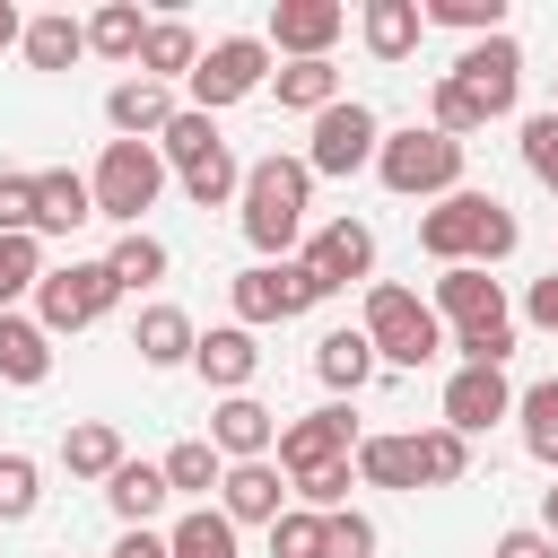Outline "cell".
I'll list each match as a JSON object with an SVG mask.
<instances>
[{"label":"cell","mask_w":558,"mask_h":558,"mask_svg":"<svg viewBox=\"0 0 558 558\" xmlns=\"http://www.w3.org/2000/svg\"><path fill=\"white\" fill-rule=\"evenodd\" d=\"M418 244L445 262V270H488V262H506L514 253V209L506 201H488V192H445L427 218H418Z\"/></svg>","instance_id":"cell-1"},{"label":"cell","mask_w":558,"mask_h":558,"mask_svg":"<svg viewBox=\"0 0 558 558\" xmlns=\"http://www.w3.org/2000/svg\"><path fill=\"white\" fill-rule=\"evenodd\" d=\"M305 192H314L305 157H262V166H244V235H253L262 262H288V244H296V227H305Z\"/></svg>","instance_id":"cell-2"},{"label":"cell","mask_w":558,"mask_h":558,"mask_svg":"<svg viewBox=\"0 0 558 558\" xmlns=\"http://www.w3.org/2000/svg\"><path fill=\"white\" fill-rule=\"evenodd\" d=\"M375 174H384V192H401V201H427V192H462V140H445V131H384V148H375Z\"/></svg>","instance_id":"cell-3"},{"label":"cell","mask_w":558,"mask_h":558,"mask_svg":"<svg viewBox=\"0 0 558 558\" xmlns=\"http://www.w3.org/2000/svg\"><path fill=\"white\" fill-rule=\"evenodd\" d=\"M87 192H96V218H122V235H131V227H140V209L166 192V157H157L148 140H105V157H96Z\"/></svg>","instance_id":"cell-4"},{"label":"cell","mask_w":558,"mask_h":558,"mask_svg":"<svg viewBox=\"0 0 558 558\" xmlns=\"http://www.w3.org/2000/svg\"><path fill=\"white\" fill-rule=\"evenodd\" d=\"M357 331L375 340V366H427V357L445 349L436 314H427L410 288H366V323H357Z\"/></svg>","instance_id":"cell-5"},{"label":"cell","mask_w":558,"mask_h":558,"mask_svg":"<svg viewBox=\"0 0 558 558\" xmlns=\"http://www.w3.org/2000/svg\"><path fill=\"white\" fill-rule=\"evenodd\" d=\"M113 270L105 262H61V270H44L35 279V323H44V340L52 331H87V323H105L113 314Z\"/></svg>","instance_id":"cell-6"},{"label":"cell","mask_w":558,"mask_h":558,"mask_svg":"<svg viewBox=\"0 0 558 558\" xmlns=\"http://www.w3.org/2000/svg\"><path fill=\"white\" fill-rule=\"evenodd\" d=\"M235 323L244 331H262V323H288V314H305V305H323L331 288L305 270V262H253V270H235Z\"/></svg>","instance_id":"cell-7"},{"label":"cell","mask_w":558,"mask_h":558,"mask_svg":"<svg viewBox=\"0 0 558 558\" xmlns=\"http://www.w3.org/2000/svg\"><path fill=\"white\" fill-rule=\"evenodd\" d=\"M270 78V44L262 35H218L201 61H192V113H218L235 96H253Z\"/></svg>","instance_id":"cell-8"},{"label":"cell","mask_w":558,"mask_h":558,"mask_svg":"<svg viewBox=\"0 0 558 558\" xmlns=\"http://www.w3.org/2000/svg\"><path fill=\"white\" fill-rule=\"evenodd\" d=\"M375 148H384V122H375L357 96H340V105H323V113H314L305 174H357V166H375Z\"/></svg>","instance_id":"cell-9"},{"label":"cell","mask_w":558,"mask_h":558,"mask_svg":"<svg viewBox=\"0 0 558 558\" xmlns=\"http://www.w3.org/2000/svg\"><path fill=\"white\" fill-rule=\"evenodd\" d=\"M445 78H453L488 122H497V113H514V96H523V44H514V35H480Z\"/></svg>","instance_id":"cell-10"},{"label":"cell","mask_w":558,"mask_h":558,"mask_svg":"<svg viewBox=\"0 0 558 558\" xmlns=\"http://www.w3.org/2000/svg\"><path fill=\"white\" fill-rule=\"evenodd\" d=\"M349 445H357L349 410H340V401H323V410H305L296 427H279V471H288V480H305V471H323V462H349Z\"/></svg>","instance_id":"cell-11"},{"label":"cell","mask_w":558,"mask_h":558,"mask_svg":"<svg viewBox=\"0 0 558 558\" xmlns=\"http://www.w3.org/2000/svg\"><path fill=\"white\" fill-rule=\"evenodd\" d=\"M506 410H514L506 366H453V375H445V427H453V436H480V427H497Z\"/></svg>","instance_id":"cell-12"},{"label":"cell","mask_w":558,"mask_h":558,"mask_svg":"<svg viewBox=\"0 0 558 558\" xmlns=\"http://www.w3.org/2000/svg\"><path fill=\"white\" fill-rule=\"evenodd\" d=\"M296 262H305L323 288H349V279H366V270H375V227H366V218H331Z\"/></svg>","instance_id":"cell-13"},{"label":"cell","mask_w":558,"mask_h":558,"mask_svg":"<svg viewBox=\"0 0 558 558\" xmlns=\"http://www.w3.org/2000/svg\"><path fill=\"white\" fill-rule=\"evenodd\" d=\"M340 26H349V9H340V0H279V9H270V44H279V52H296V61H323Z\"/></svg>","instance_id":"cell-14"},{"label":"cell","mask_w":558,"mask_h":558,"mask_svg":"<svg viewBox=\"0 0 558 558\" xmlns=\"http://www.w3.org/2000/svg\"><path fill=\"white\" fill-rule=\"evenodd\" d=\"M270 436H279V418H270L253 392H227V401L209 410V445H218V462H262Z\"/></svg>","instance_id":"cell-15"},{"label":"cell","mask_w":558,"mask_h":558,"mask_svg":"<svg viewBox=\"0 0 558 558\" xmlns=\"http://www.w3.org/2000/svg\"><path fill=\"white\" fill-rule=\"evenodd\" d=\"M427 314H453V331H488V323H506V288L462 262V270L436 279V305H427Z\"/></svg>","instance_id":"cell-16"},{"label":"cell","mask_w":558,"mask_h":558,"mask_svg":"<svg viewBox=\"0 0 558 558\" xmlns=\"http://www.w3.org/2000/svg\"><path fill=\"white\" fill-rule=\"evenodd\" d=\"M279 497H288V488H279L270 462H227V480H218V514H227V523H279V514H288Z\"/></svg>","instance_id":"cell-17"},{"label":"cell","mask_w":558,"mask_h":558,"mask_svg":"<svg viewBox=\"0 0 558 558\" xmlns=\"http://www.w3.org/2000/svg\"><path fill=\"white\" fill-rule=\"evenodd\" d=\"M174 113H183V105H174V87H157V78H122V87L105 96V122H113L122 140H157Z\"/></svg>","instance_id":"cell-18"},{"label":"cell","mask_w":558,"mask_h":558,"mask_svg":"<svg viewBox=\"0 0 558 558\" xmlns=\"http://www.w3.org/2000/svg\"><path fill=\"white\" fill-rule=\"evenodd\" d=\"M192 366H201L218 392H244V384H253V366H262V349H253V331H244V323H218V331H201V340H192Z\"/></svg>","instance_id":"cell-19"},{"label":"cell","mask_w":558,"mask_h":558,"mask_svg":"<svg viewBox=\"0 0 558 558\" xmlns=\"http://www.w3.org/2000/svg\"><path fill=\"white\" fill-rule=\"evenodd\" d=\"M87 218H96V192H87V174H70V166L35 174V235H70V227H87Z\"/></svg>","instance_id":"cell-20"},{"label":"cell","mask_w":558,"mask_h":558,"mask_svg":"<svg viewBox=\"0 0 558 558\" xmlns=\"http://www.w3.org/2000/svg\"><path fill=\"white\" fill-rule=\"evenodd\" d=\"M418 0H366V17H357V35H366V52L375 61H410L418 52Z\"/></svg>","instance_id":"cell-21"},{"label":"cell","mask_w":558,"mask_h":558,"mask_svg":"<svg viewBox=\"0 0 558 558\" xmlns=\"http://www.w3.org/2000/svg\"><path fill=\"white\" fill-rule=\"evenodd\" d=\"M192 340H201V331H192V314H183V305H148V314H140V331H131L140 366H183V357H192Z\"/></svg>","instance_id":"cell-22"},{"label":"cell","mask_w":558,"mask_h":558,"mask_svg":"<svg viewBox=\"0 0 558 558\" xmlns=\"http://www.w3.org/2000/svg\"><path fill=\"white\" fill-rule=\"evenodd\" d=\"M17 44H26V61H35V70H70V61L87 52V26H78L70 9H44V17H26V35H17Z\"/></svg>","instance_id":"cell-23"},{"label":"cell","mask_w":558,"mask_h":558,"mask_svg":"<svg viewBox=\"0 0 558 558\" xmlns=\"http://www.w3.org/2000/svg\"><path fill=\"white\" fill-rule=\"evenodd\" d=\"M192 61H201V35L183 26V17H157L148 26V44H140V78H192Z\"/></svg>","instance_id":"cell-24"},{"label":"cell","mask_w":558,"mask_h":558,"mask_svg":"<svg viewBox=\"0 0 558 558\" xmlns=\"http://www.w3.org/2000/svg\"><path fill=\"white\" fill-rule=\"evenodd\" d=\"M314 375H323L331 392H357V384L375 375V340H366V331H323V340H314Z\"/></svg>","instance_id":"cell-25"},{"label":"cell","mask_w":558,"mask_h":558,"mask_svg":"<svg viewBox=\"0 0 558 558\" xmlns=\"http://www.w3.org/2000/svg\"><path fill=\"white\" fill-rule=\"evenodd\" d=\"M61 462H70V480H113L131 453H122V436H113L105 418H78V427L61 436Z\"/></svg>","instance_id":"cell-26"},{"label":"cell","mask_w":558,"mask_h":558,"mask_svg":"<svg viewBox=\"0 0 558 558\" xmlns=\"http://www.w3.org/2000/svg\"><path fill=\"white\" fill-rule=\"evenodd\" d=\"M105 497H113L122 532H140V523H148V514H157V506H166L174 488H166V471H157V462H122V471L105 480Z\"/></svg>","instance_id":"cell-27"},{"label":"cell","mask_w":558,"mask_h":558,"mask_svg":"<svg viewBox=\"0 0 558 558\" xmlns=\"http://www.w3.org/2000/svg\"><path fill=\"white\" fill-rule=\"evenodd\" d=\"M0 375H9V384H44V375H52V340H44V323L0 314Z\"/></svg>","instance_id":"cell-28"},{"label":"cell","mask_w":558,"mask_h":558,"mask_svg":"<svg viewBox=\"0 0 558 558\" xmlns=\"http://www.w3.org/2000/svg\"><path fill=\"white\" fill-rule=\"evenodd\" d=\"M218 148H227V140H218V122H209V113H192V105H183V113H174V122L157 131V157H166L174 174H192V166H209Z\"/></svg>","instance_id":"cell-29"},{"label":"cell","mask_w":558,"mask_h":558,"mask_svg":"<svg viewBox=\"0 0 558 558\" xmlns=\"http://www.w3.org/2000/svg\"><path fill=\"white\" fill-rule=\"evenodd\" d=\"M357 480H375V488H418V436H357Z\"/></svg>","instance_id":"cell-30"},{"label":"cell","mask_w":558,"mask_h":558,"mask_svg":"<svg viewBox=\"0 0 558 558\" xmlns=\"http://www.w3.org/2000/svg\"><path fill=\"white\" fill-rule=\"evenodd\" d=\"M140 44H148V17H140L131 0H105V9L87 17V52H105V61H140Z\"/></svg>","instance_id":"cell-31"},{"label":"cell","mask_w":558,"mask_h":558,"mask_svg":"<svg viewBox=\"0 0 558 558\" xmlns=\"http://www.w3.org/2000/svg\"><path fill=\"white\" fill-rule=\"evenodd\" d=\"M157 471H166V488H183V497H209V488L227 480V462H218V445H209V436H183Z\"/></svg>","instance_id":"cell-32"},{"label":"cell","mask_w":558,"mask_h":558,"mask_svg":"<svg viewBox=\"0 0 558 558\" xmlns=\"http://www.w3.org/2000/svg\"><path fill=\"white\" fill-rule=\"evenodd\" d=\"M166 558H235V523L209 514V506H192V514L166 532Z\"/></svg>","instance_id":"cell-33"},{"label":"cell","mask_w":558,"mask_h":558,"mask_svg":"<svg viewBox=\"0 0 558 558\" xmlns=\"http://www.w3.org/2000/svg\"><path fill=\"white\" fill-rule=\"evenodd\" d=\"M514 418H523V445H532V462H549V471H558V375H541V384L514 401Z\"/></svg>","instance_id":"cell-34"},{"label":"cell","mask_w":558,"mask_h":558,"mask_svg":"<svg viewBox=\"0 0 558 558\" xmlns=\"http://www.w3.org/2000/svg\"><path fill=\"white\" fill-rule=\"evenodd\" d=\"M279 105H296V113L340 105V70H331V61H288V70H279Z\"/></svg>","instance_id":"cell-35"},{"label":"cell","mask_w":558,"mask_h":558,"mask_svg":"<svg viewBox=\"0 0 558 558\" xmlns=\"http://www.w3.org/2000/svg\"><path fill=\"white\" fill-rule=\"evenodd\" d=\"M105 270H113V288H148V279H166V244L131 227V235H122V244L105 253Z\"/></svg>","instance_id":"cell-36"},{"label":"cell","mask_w":558,"mask_h":558,"mask_svg":"<svg viewBox=\"0 0 558 558\" xmlns=\"http://www.w3.org/2000/svg\"><path fill=\"white\" fill-rule=\"evenodd\" d=\"M35 279H44V253H35V235H0V314H9L17 296H35Z\"/></svg>","instance_id":"cell-37"},{"label":"cell","mask_w":558,"mask_h":558,"mask_svg":"<svg viewBox=\"0 0 558 558\" xmlns=\"http://www.w3.org/2000/svg\"><path fill=\"white\" fill-rule=\"evenodd\" d=\"M418 17H436V26H462V35H506V0H427Z\"/></svg>","instance_id":"cell-38"},{"label":"cell","mask_w":558,"mask_h":558,"mask_svg":"<svg viewBox=\"0 0 558 558\" xmlns=\"http://www.w3.org/2000/svg\"><path fill=\"white\" fill-rule=\"evenodd\" d=\"M462 471H471V436L427 427V436H418V480H462Z\"/></svg>","instance_id":"cell-39"},{"label":"cell","mask_w":558,"mask_h":558,"mask_svg":"<svg viewBox=\"0 0 558 558\" xmlns=\"http://www.w3.org/2000/svg\"><path fill=\"white\" fill-rule=\"evenodd\" d=\"M323 558H375V523L357 506H331L323 514Z\"/></svg>","instance_id":"cell-40"},{"label":"cell","mask_w":558,"mask_h":558,"mask_svg":"<svg viewBox=\"0 0 558 558\" xmlns=\"http://www.w3.org/2000/svg\"><path fill=\"white\" fill-rule=\"evenodd\" d=\"M35 480H44V471H35L26 453H0V523H26V514H35V497H44Z\"/></svg>","instance_id":"cell-41"},{"label":"cell","mask_w":558,"mask_h":558,"mask_svg":"<svg viewBox=\"0 0 558 558\" xmlns=\"http://www.w3.org/2000/svg\"><path fill=\"white\" fill-rule=\"evenodd\" d=\"M183 192H192L201 209H218V201H235V192H244V166H235V157L218 148L209 166H192V174H183Z\"/></svg>","instance_id":"cell-42"},{"label":"cell","mask_w":558,"mask_h":558,"mask_svg":"<svg viewBox=\"0 0 558 558\" xmlns=\"http://www.w3.org/2000/svg\"><path fill=\"white\" fill-rule=\"evenodd\" d=\"M427 105H436V122H427V131H445V140H462V131H488V113H480V105H471L453 78H436V96H427Z\"/></svg>","instance_id":"cell-43"},{"label":"cell","mask_w":558,"mask_h":558,"mask_svg":"<svg viewBox=\"0 0 558 558\" xmlns=\"http://www.w3.org/2000/svg\"><path fill=\"white\" fill-rule=\"evenodd\" d=\"M270 558H323V514H305V506L279 514L270 523Z\"/></svg>","instance_id":"cell-44"},{"label":"cell","mask_w":558,"mask_h":558,"mask_svg":"<svg viewBox=\"0 0 558 558\" xmlns=\"http://www.w3.org/2000/svg\"><path fill=\"white\" fill-rule=\"evenodd\" d=\"M523 166L558 192V113H532V122H523Z\"/></svg>","instance_id":"cell-45"},{"label":"cell","mask_w":558,"mask_h":558,"mask_svg":"<svg viewBox=\"0 0 558 558\" xmlns=\"http://www.w3.org/2000/svg\"><path fill=\"white\" fill-rule=\"evenodd\" d=\"M462 366H506L514 357V323H488V331H453Z\"/></svg>","instance_id":"cell-46"},{"label":"cell","mask_w":558,"mask_h":558,"mask_svg":"<svg viewBox=\"0 0 558 558\" xmlns=\"http://www.w3.org/2000/svg\"><path fill=\"white\" fill-rule=\"evenodd\" d=\"M0 235H35V174H0Z\"/></svg>","instance_id":"cell-47"},{"label":"cell","mask_w":558,"mask_h":558,"mask_svg":"<svg viewBox=\"0 0 558 558\" xmlns=\"http://www.w3.org/2000/svg\"><path fill=\"white\" fill-rule=\"evenodd\" d=\"M296 497H305V514H331V506L349 497V462H323V471H305V480H296Z\"/></svg>","instance_id":"cell-48"},{"label":"cell","mask_w":558,"mask_h":558,"mask_svg":"<svg viewBox=\"0 0 558 558\" xmlns=\"http://www.w3.org/2000/svg\"><path fill=\"white\" fill-rule=\"evenodd\" d=\"M488 558H558V541L541 532V523H514V532H497V549Z\"/></svg>","instance_id":"cell-49"},{"label":"cell","mask_w":558,"mask_h":558,"mask_svg":"<svg viewBox=\"0 0 558 558\" xmlns=\"http://www.w3.org/2000/svg\"><path fill=\"white\" fill-rule=\"evenodd\" d=\"M523 314H532L541 331H558V270H549V279H532V296H523Z\"/></svg>","instance_id":"cell-50"},{"label":"cell","mask_w":558,"mask_h":558,"mask_svg":"<svg viewBox=\"0 0 558 558\" xmlns=\"http://www.w3.org/2000/svg\"><path fill=\"white\" fill-rule=\"evenodd\" d=\"M113 558H166V541L140 523V532H122V541H113Z\"/></svg>","instance_id":"cell-51"},{"label":"cell","mask_w":558,"mask_h":558,"mask_svg":"<svg viewBox=\"0 0 558 558\" xmlns=\"http://www.w3.org/2000/svg\"><path fill=\"white\" fill-rule=\"evenodd\" d=\"M541 532H549V541H558V480H549V488H541Z\"/></svg>","instance_id":"cell-52"},{"label":"cell","mask_w":558,"mask_h":558,"mask_svg":"<svg viewBox=\"0 0 558 558\" xmlns=\"http://www.w3.org/2000/svg\"><path fill=\"white\" fill-rule=\"evenodd\" d=\"M17 35H26V17H17V9H9V0H0V52H9V44H17Z\"/></svg>","instance_id":"cell-53"},{"label":"cell","mask_w":558,"mask_h":558,"mask_svg":"<svg viewBox=\"0 0 558 558\" xmlns=\"http://www.w3.org/2000/svg\"><path fill=\"white\" fill-rule=\"evenodd\" d=\"M549 113H558V105H549Z\"/></svg>","instance_id":"cell-54"}]
</instances>
